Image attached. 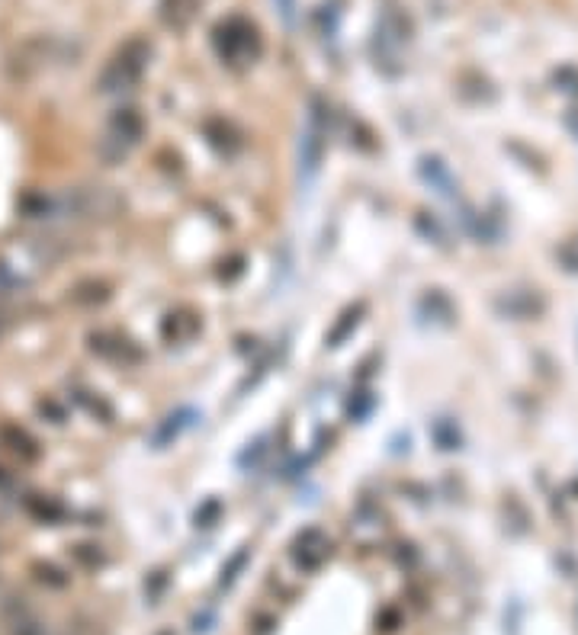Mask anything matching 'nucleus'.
Here are the masks:
<instances>
[{"label": "nucleus", "mask_w": 578, "mask_h": 635, "mask_svg": "<svg viewBox=\"0 0 578 635\" xmlns=\"http://www.w3.org/2000/svg\"><path fill=\"white\" fill-rule=\"evenodd\" d=\"M219 45H222V55H228V58H238V49H245L248 55H254L257 33H254V26L241 23V20H232V23H225L219 29Z\"/></svg>", "instance_id": "obj_1"}]
</instances>
